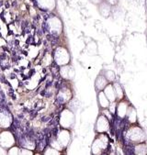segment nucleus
Instances as JSON below:
<instances>
[{
	"instance_id": "0eeeda50",
	"label": "nucleus",
	"mask_w": 147,
	"mask_h": 155,
	"mask_svg": "<svg viewBox=\"0 0 147 155\" xmlns=\"http://www.w3.org/2000/svg\"><path fill=\"white\" fill-rule=\"evenodd\" d=\"M127 115H128L129 120H130L131 122L135 121V119H136V114H135V111H134V109H133V108H132V112H131L130 110H128Z\"/></svg>"
},
{
	"instance_id": "39448f33",
	"label": "nucleus",
	"mask_w": 147,
	"mask_h": 155,
	"mask_svg": "<svg viewBox=\"0 0 147 155\" xmlns=\"http://www.w3.org/2000/svg\"><path fill=\"white\" fill-rule=\"evenodd\" d=\"M118 115L121 117H123L125 115H126V112H127V106L125 103H120L119 106H118Z\"/></svg>"
},
{
	"instance_id": "6e6552de",
	"label": "nucleus",
	"mask_w": 147,
	"mask_h": 155,
	"mask_svg": "<svg viewBox=\"0 0 147 155\" xmlns=\"http://www.w3.org/2000/svg\"><path fill=\"white\" fill-rule=\"evenodd\" d=\"M108 2L109 3V4H116L117 3V0H108Z\"/></svg>"
},
{
	"instance_id": "7ed1b4c3",
	"label": "nucleus",
	"mask_w": 147,
	"mask_h": 155,
	"mask_svg": "<svg viewBox=\"0 0 147 155\" xmlns=\"http://www.w3.org/2000/svg\"><path fill=\"white\" fill-rule=\"evenodd\" d=\"M108 84V81H107V78L100 75L98 77L97 81H96V87L97 89H99V91H101L103 88H105Z\"/></svg>"
},
{
	"instance_id": "423d86ee",
	"label": "nucleus",
	"mask_w": 147,
	"mask_h": 155,
	"mask_svg": "<svg viewBox=\"0 0 147 155\" xmlns=\"http://www.w3.org/2000/svg\"><path fill=\"white\" fill-rule=\"evenodd\" d=\"M113 87L115 90V93L119 99H122L123 97V92H122V88L119 84H113Z\"/></svg>"
},
{
	"instance_id": "20e7f679",
	"label": "nucleus",
	"mask_w": 147,
	"mask_h": 155,
	"mask_svg": "<svg viewBox=\"0 0 147 155\" xmlns=\"http://www.w3.org/2000/svg\"><path fill=\"white\" fill-rule=\"evenodd\" d=\"M99 104L102 107H109V100L107 98V97L105 96L104 93H99Z\"/></svg>"
},
{
	"instance_id": "f257e3e1",
	"label": "nucleus",
	"mask_w": 147,
	"mask_h": 155,
	"mask_svg": "<svg viewBox=\"0 0 147 155\" xmlns=\"http://www.w3.org/2000/svg\"><path fill=\"white\" fill-rule=\"evenodd\" d=\"M109 127V125L108 118L103 115L99 117L98 122H97V130L99 132H104V131L108 130Z\"/></svg>"
},
{
	"instance_id": "f03ea898",
	"label": "nucleus",
	"mask_w": 147,
	"mask_h": 155,
	"mask_svg": "<svg viewBox=\"0 0 147 155\" xmlns=\"http://www.w3.org/2000/svg\"><path fill=\"white\" fill-rule=\"evenodd\" d=\"M104 94L105 96L107 97V98L112 102L115 100V96H116V93H115V90H114V87L113 85L111 84H109L105 87V91H104Z\"/></svg>"
}]
</instances>
